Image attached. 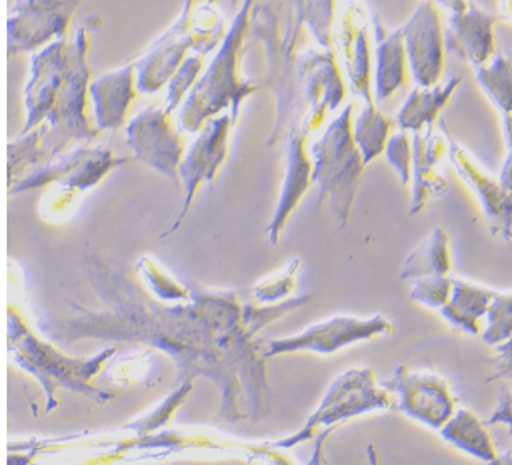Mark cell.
<instances>
[{
    "instance_id": "obj_1",
    "label": "cell",
    "mask_w": 512,
    "mask_h": 465,
    "mask_svg": "<svg viewBox=\"0 0 512 465\" xmlns=\"http://www.w3.org/2000/svg\"><path fill=\"white\" fill-rule=\"evenodd\" d=\"M83 269L104 310L71 305L77 312L71 317L43 318L39 327L48 339L65 347L87 339L156 347L175 361L180 384L207 378L217 386L222 396L218 416L224 422H261L269 413L271 388L257 335L306 305L310 296L259 305L234 291L193 286L190 298L166 305L97 256H88Z\"/></svg>"
},
{
    "instance_id": "obj_2",
    "label": "cell",
    "mask_w": 512,
    "mask_h": 465,
    "mask_svg": "<svg viewBox=\"0 0 512 465\" xmlns=\"http://www.w3.org/2000/svg\"><path fill=\"white\" fill-rule=\"evenodd\" d=\"M100 26L99 16L88 17L75 38L48 44L31 60V75L24 88L28 115L21 134L41 124L48 126L43 144L48 163L71 143H92L102 132L93 117L90 95V53Z\"/></svg>"
},
{
    "instance_id": "obj_3",
    "label": "cell",
    "mask_w": 512,
    "mask_h": 465,
    "mask_svg": "<svg viewBox=\"0 0 512 465\" xmlns=\"http://www.w3.org/2000/svg\"><path fill=\"white\" fill-rule=\"evenodd\" d=\"M259 0H242L224 41L215 50V58L205 68L180 110V127L198 134L208 121L225 110L239 119L240 107L261 87L242 78V56L251 34L252 16Z\"/></svg>"
},
{
    "instance_id": "obj_4",
    "label": "cell",
    "mask_w": 512,
    "mask_h": 465,
    "mask_svg": "<svg viewBox=\"0 0 512 465\" xmlns=\"http://www.w3.org/2000/svg\"><path fill=\"white\" fill-rule=\"evenodd\" d=\"M9 351L14 364L31 372L43 386L46 411L58 406L61 389L85 394L97 403H107L115 396L114 391H105L95 384L105 364L117 352L115 347L88 359L66 356V352L58 351L48 340L39 339L14 305L9 307Z\"/></svg>"
},
{
    "instance_id": "obj_5",
    "label": "cell",
    "mask_w": 512,
    "mask_h": 465,
    "mask_svg": "<svg viewBox=\"0 0 512 465\" xmlns=\"http://www.w3.org/2000/svg\"><path fill=\"white\" fill-rule=\"evenodd\" d=\"M306 31L305 16L293 7H289V14L284 19L283 4L279 0L257 2L249 36L266 46V85L276 99V119L267 146H274L286 136L289 122L298 109L296 68Z\"/></svg>"
},
{
    "instance_id": "obj_6",
    "label": "cell",
    "mask_w": 512,
    "mask_h": 465,
    "mask_svg": "<svg viewBox=\"0 0 512 465\" xmlns=\"http://www.w3.org/2000/svg\"><path fill=\"white\" fill-rule=\"evenodd\" d=\"M355 104H349L328 124L323 136L313 144V183L320 202H328L340 225H347L355 197L359 193L365 163L354 139Z\"/></svg>"
},
{
    "instance_id": "obj_7",
    "label": "cell",
    "mask_w": 512,
    "mask_h": 465,
    "mask_svg": "<svg viewBox=\"0 0 512 465\" xmlns=\"http://www.w3.org/2000/svg\"><path fill=\"white\" fill-rule=\"evenodd\" d=\"M396 408V400L382 384L371 367H357L340 374L327 389L322 403L318 405L300 432L284 438L276 444L279 449H293L311 438L327 432L338 423L365 415L371 411H386Z\"/></svg>"
},
{
    "instance_id": "obj_8",
    "label": "cell",
    "mask_w": 512,
    "mask_h": 465,
    "mask_svg": "<svg viewBox=\"0 0 512 465\" xmlns=\"http://www.w3.org/2000/svg\"><path fill=\"white\" fill-rule=\"evenodd\" d=\"M298 109L301 129L310 134L322 127L323 121L337 110L345 97L344 73L338 65L337 50H308L301 53L296 68Z\"/></svg>"
},
{
    "instance_id": "obj_9",
    "label": "cell",
    "mask_w": 512,
    "mask_h": 465,
    "mask_svg": "<svg viewBox=\"0 0 512 465\" xmlns=\"http://www.w3.org/2000/svg\"><path fill=\"white\" fill-rule=\"evenodd\" d=\"M394 325L382 315L369 318L332 317L311 325L300 334L284 339L261 340V352L264 359L313 352L320 356H330L342 351L349 345L362 340H372L379 335H393Z\"/></svg>"
},
{
    "instance_id": "obj_10",
    "label": "cell",
    "mask_w": 512,
    "mask_h": 465,
    "mask_svg": "<svg viewBox=\"0 0 512 465\" xmlns=\"http://www.w3.org/2000/svg\"><path fill=\"white\" fill-rule=\"evenodd\" d=\"M163 107H148L126 127L127 146L134 159L166 176L176 190H183L180 166L186 156V139Z\"/></svg>"
},
{
    "instance_id": "obj_11",
    "label": "cell",
    "mask_w": 512,
    "mask_h": 465,
    "mask_svg": "<svg viewBox=\"0 0 512 465\" xmlns=\"http://www.w3.org/2000/svg\"><path fill=\"white\" fill-rule=\"evenodd\" d=\"M132 159L134 158L129 156H119L114 149L83 146L34 170L9 190L12 195H16L33 192L44 186L58 185L71 198L78 192H87L93 186L99 185L115 168L127 165Z\"/></svg>"
},
{
    "instance_id": "obj_12",
    "label": "cell",
    "mask_w": 512,
    "mask_h": 465,
    "mask_svg": "<svg viewBox=\"0 0 512 465\" xmlns=\"http://www.w3.org/2000/svg\"><path fill=\"white\" fill-rule=\"evenodd\" d=\"M82 0H21L7 21L9 55L33 53L65 39Z\"/></svg>"
},
{
    "instance_id": "obj_13",
    "label": "cell",
    "mask_w": 512,
    "mask_h": 465,
    "mask_svg": "<svg viewBox=\"0 0 512 465\" xmlns=\"http://www.w3.org/2000/svg\"><path fill=\"white\" fill-rule=\"evenodd\" d=\"M234 115L230 112L220 114L212 121H208L202 131L198 132L197 141L191 144L185 159L180 166L181 183H183V208L171 229L163 234V239L169 234H175L180 230L186 217L190 214L193 202L197 200L198 192L205 183H213L217 180L218 173L224 168L225 161L229 158L230 132L234 129Z\"/></svg>"
},
{
    "instance_id": "obj_14",
    "label": "cell",
    "mask_w": 512,
    "mask_h": 465,
    "mask_svg": "<svg viewBox=\"0 0 512 465\" xmlns=\"http://www.w3.org/2000/svg\"><path fill=\"white\" fill-rule=\"evenodd\" d=\"M382 386L396 398V408L401 413L436 432H440L458 410L447 381L433 372L399 366L393 378L384 381Z\"/></svg>"
},
{
    "instance_id": "obj_15",
    "label": "cell",
    "mask_w": 512,
    "mask_h": 465,
    "mask_svg": "<svg viewBox=\"0 0 512 465\" xmlns=\"http://www.w3.org/2000/svg\"><path fill=\"white\" fill-rule=\"evenodd\" d=\"M200 0H183L180 17L175 24L156 39L148 50L134 61L137 87L142 95H154L168 87L171 78L188 58V51L195 50V9Z\"/></svg>"
},
{
    "instance_id": "obj_16",
    "label": "cell",
    "mask_w": 512,
    "mask_h": 465,
    "mask_svg": "<svg viewBox=\"0 0 512 465\" xmlns=\"http://www.w3.org/2000/svg\"><path fill=\"white\" fill-rule=\"evenodd\" d=\"M399 31L408 53L409 70L418 87H435L443 82L445 33L442 9L431 0H423Z\"/></svg>"
},
{
    "instance_id": "obj_17",
    "label": "cell",
    "mask_w": 512,
    "mask_h": 465,
    "mask_svg": "<svg viewBox=\"0 0 512 465\" xmlns=\"http://www.w3.org/2000/svg\"><path fill=\"white\" fill-rule=\"evenodd\" d=\"M448 12V44L474 68L496 55L499 14L485 11L475 0H431Z\"/></svg>"
},
{
    "instance_id": "obj_18",
    "label": "cell",
    "mask_w": 512,
    "mask_h": 465,
    "mask_svg": "<svg viewBox=\"0 0 512 465\" xmlns=\"http://www.w3.org/2000/svg\"><path fill=\"white\" fill-rule=\"evenodd\" d=\"M443 134L448 141V156L452 161L453 168L457 170L463 183L469 186L480 207L484 210L487 225L492 234L501 237L502 241H512V195L507 192L499 178H492L489 173H485L480 168L479 163L475 161L474 156L463 148L453 137L452 132L448 131L445 122L440 124Z\"/></svg>"
},
{
    "instance_id": "obj_19",
    "label": "cell",
    "mask_w": 512,
    "mask_h": 465,
    "mask_svg": "<svg viewBox=\"0 0 512 465\" xmlns=\"http://www.w3.org/2000/svg\"><path fill=\"white\" fill-rule=\"evenodd\" d=\"M286 139H288V149H286L283 186H281V195L274 210L273 220L267 225V237L273 246H278L296 208L300 207L301 200L308 193L311 185H315L313 158L306 148L308 134L301 129L300 114H295L289 122Z\"/></svg>"
},
{
    "instance_id": "obj_20",
    "label": "cell",
    "mask_w": 512,
    "mask_h": 465,
    "mask_svg": "<svg viewBox=\"0 0 512 465\" xmlns=\"http://www.w3.org/2000/svg\"><path fill=\"white\" fill-rule=\"evenodd\" d=\"M372 22L357 4H347L338 22V46L344 58L350 90L364 104H377L374 95V63H372Z\"/></svg>"
},
{
    "instance_id": "obj_21",
    "label": "cell",
    "mask_w": 512,
    "mask_h": 465,
    "mask_svg": "<svg viewBox=\"0 0 512 465\" xmlns=\"http://www.w3.org/2000/svg\"><path fill=\"white\" fill-rule=\"evenodd\" d=\"M139 93L134 63L95 78L90 85V95L93 117L100 131H117L126 126Z\"/></svg>"
},
{
    "instance_id": "obj_22",
    "label": "cell",
    "mask_w": 512,
    "mask_h": 465,
    "mask_svg": "<svg viewBox=\"0 0 512 465\" xmlns=\"http://www.w3.org/2000/svg\"><path fill=\"white\" fill-rule=\"evenodd\" d=\"M413 136V190L409 214H420L431 200L442 198L450 192L448 181L438 173L440 161L448 154L445 134H436L435 129L414 132Z\"/></svg>"
},
{
    "instance_id": "obj_23",
    "label": "cell",
    "mask_w": 512,
    "mask_h": 465,
    "mask_svg": "<svg viewBox=\"0 0 512 465\" xmlns=\"http://www.w3.org/2000/svg\"><path fill=\"white\" fill-rule=\"evenodd\" d=\"M372 39H374V95L377 104L391 99L408 80V53L404 46L401 31L389 29L379 17L372 19Z\"/></svg>"
},
{
    "instance_id": "obj_24",
    "label": "cell",
    "mask_w": 512,
    "mask_h": 465,
    "mask_svg": "<svg viewBox=\"0 0 512 465\" xmlns=\"http://www.w3.org/2000/svg\"><path fill=\"white\" fill-rule=\"evenodd\" d=\"M463 78L453 77L435 87H416L398 112L396 124L401 131H430L440 119L442 110L450 104L453 95L462 87Z\"/></svg>"
},
{
    "instance_id": "obj_25",
    "label": "cell",
    "mask_w": 512,
    "mask_h": 465,
    "mask_svg": "<svg viewBox=\"0 0 512 465\" xmlns=\"http://www.w3.org/2000/svg\"><path fill=\"white\" fill-rule=\"evenodd\" d=\"M496 293L465 279L453 278L452 296L440 310V315L455 329L462 330L463 334L477 337L482 334V320L489 312Z\"/></svg>"
},
{
    "instance_id": "obj_26",
    "label": "cell",
    "mask_w": 512,
    "mask_h": 465,
    "mask_svg": "<svg viewBox=\"0 0 512 465\" xmlns=\"http://www.w3.org/2000/svg\"><path fill=\"white\" fill-rule=\"evenodd\" d=\"M440 433L447 442L463 452L474 455L487 464H501V455L497 452L496 444L491 433L487 432L485 423L467 408H458Z\"/></svg>"
},
{
    "instance_id": "obj_27",
    "label": "cell",
    "mask_w": 512,
    "mask_h": 465,
    "mask_svg": "<svg viewBox=\"0 0 512 465\" xmlns=\"http://www.w3.org/2000/svg\"><path fill=\"white\" fill-rule=\"evenodd\" d=\"M453 271L452 246L450 237L443 229L431 230L430 236L421 242L404 261L401 279L430 278V276H450Z\"/></svg>"
},
{
    "instance_id": "obj_28",
    "label": "cell",
    "mask_w": 512,
    "mask_h": 465,
    "mask_svg": "<svg viewBox=\"0 0 512 465\" xmlns=\"http://www.w3.org/2000/svg\"><path fill=\"white\" fill-rule=\"evenodd\" d=\"M393 129V119L382 114L377 104H364L359 114L355 115L352 131L365 165H371L374 159L386 153Z\"/></svg>"
},
{
    "instance_id": "obj_29",
    "label": "cell",
    "mask_w": 512,
    "mask_h": 465,
    "mask_svg": "<svg viewBox=\"0 0 512 465\" xmlns=\"http://www.w3.org/2000/svg\"><path fill=\"white\" fill-rule=\"evenodd\" d=\"M475 77L485 95L502 115L512 114V55L497 50L491 60L474 68Z\"/></svg>"
},
{
    "instance_id": "obj_30",
    "label": "cell",
    "mask_w": 512,
    "mask_h": 465,
    "mask_svg": "<svg viewBox=\"0 0 512 465\" xmlns=\"http://www.w3.org/2000/svg\"><path fill=\"white\" fill-rule=\"evenodd\" d=\"M137 273L141 276L142 281L146 283L151 293L158 300L166 301V303H175V301H183L190 298L191 288L193 286L185 285L178 279L164 273L153 259L141 258L136 264Z\"/></svg>"
},
{
    "instance_id": "obj_31",
    "label": "cell",
    "mask_w": 512,
    "mask_h": 465,
    "mask_svg": "<svg viewBox=\"0 0 512 465\" xmlns=\"http://www.w3.org/2000/svg\"><path fill=\"white\" fill-rule=\"evenodd\" d=\"M337 0H305V22L308 33L323 50H335Z\"/></svg>"
},
{
    "instance_id": "obj_32",
    "label": "cell",
    "mask_w": 512,
    "mask_h": 465,
    "mask_svg": "<svg viewBox=\"0 0 512 465\" xmlns=\"http://www.w3.org/2000/svg\"><path fill=\"white\" fill-rule=\"evenodd\" d=\"M482 340L491 347L504 344L512 337V293H499L492 298L489 312L485 315Z\"/></svg>"
},
{
    "instance_id": "obj_33",
    "label": "cell",
    "mask_w": 512,
    "mask_h": 465,
    "mask_svg": "<svg viewBox=\"0 0 512 465\" xmlns=\"http://www.w3.org/2000/svg\"><path fill=\"white\" fill-rule=\"evenodd\" d=\"M203 72H205V56L195 53L186 58L185 63L180 66V70L175 73V77L171 78V82L168 83V95L164 100V109L168 110L169 114H175V110L180 109L188 97V93L202 78Z\"/></svg>"
},
{
    "instance_id": "obj_34",
    "label": "cell",
    "mask_w": 512,
    "mask_h": 465,
    "mask_svg": "<svg viewBox=\"0 0 512 465\" xmlns=\"http://www.w3.org/2000/svg\"><path fill=\"white\" fill-rule=\"evenodd\" d=\"M453 290L452 276H430V278L414 279L409 290V298L431 310H442L450 300Z\"/></svg>"
},
{
    "instance_id": "obj_35",
    "label": "cell",
    "mask_w": 512,
    "mask_h": 465,
    "mask_svg": "<svg viewBox=\"0 0 512 465\" xmlns=\"http://www.w3.org/2000/svg\"><path fill=\"white\" fill-rule=\"evenodd\" d=\"M386 158L399 175L401 185L408 186L413 180V136L401 131L393 134L386 148Z\"/></svg>"
},
{
    "instance_id": "obj_36",
    "label": "cell",
    "mask_w": 512,
    "mask_h": 465,
    "mask_svg": "<svg viewBox=\"0 0 512 465\" xmlns=\"http://www.w3.org/2000/svg\"><path fill=\"white\" fill-rule=\"evenodd\" d=\"M300 266V258L291 259L288 266H286V273L281 274V276L273 279V281H269V283H264V285L254 288V291H252L254 301L259 303V305H276V303H281L283 298H286V296L291 295L295 291V276L298 274Z\"/></svg>"
},
{
    "instance_id": "obj_37",
    "label": "cell",
    "mask_w": 512,
    "mask_h": 465,
    "mask_svg": "<svg viewBox=\"0 0 512 465\" xmlns=\"http://www.w3.org/2000/svg\"><path fill=\"white\" fill-rule=\"evenodd\" d=\"M496 352V359L492 361L496 372L492 374L489 381H497L502 378L512 379V337L504 344L497 345Z\"/></svg>"
},
{
    "instance_id": "obj_38",
    "label": "cell",
    "mask_w": 512,
    "mask_h": 465,
    "mask_svg": "<svg viewBox=\"0 0 512 465\" xmlns=\"http://www.w3.org/2000/svg\"><path fill=\"white\" fill-rule=\"evenodd\" d=\"M487 425H504L509 428L512 435V393L509 389H502L497 410L492 413L491 420L487 422Z\"/></svg>"
},
{
    "instance_id": "obj_39",
    "label": "cell",
    "mask_w": 512,
    "mask_h": 465,
    "mask_svg": "<svg viewBox=\"0 0 512 465\" xmlns=\"http://www.w3.org/2000/svg\"><path fill=\"white\" fill-rule=\"evenodd\" d=\"M502 185L506 188L507 192L512 195V148L507 151L504 165H502L501 175H499Z\"/></svg>"
},
{
    "instance_id": "obj_40",
    "label": "cell",
    "mask_w": 512,
    "mask_h": 465,
    "mask_svg": "<svg viewBox=\"0 0 512 465\" xmlns=\"http://www.w3.org/2000/svg\"><path fill=\"white\" fill-rule=\"evenodd\" d=\"M502 122H504V134H506L507 148H512V114L502 115Z\"/></svg>"
},
{
    "instance_id": "obj_41",
    "label": "cell",
    "mask_w": 512,
    "mask_h": 465,
    "mask_svg": "<svg viewBox=\"0 0 512 465\" xmlns=\"http://www.w3.org/2000/svg\"><path fill=\"white\" fill-rule=\"evenodd\" d=\"M499 17H507V19H512V0H501V7H499Z\"/></svg>"
},
{
    "instance_id": "obj_42",
    "label": "cell",
    "mask_w": 512,
    "mask_h": 465,
    "mask_svg": "<svg viewBox=\"0 0 512 465\" xmlns=\"http://www.w3.org/2000/svg\"><path fill=\"white\" fill-rule=\"evenodd\" d=\"M289 7H293L295 11L301 12L305 16V0H288Z\"/></svg>"
}]
</instances>
